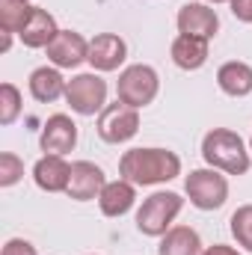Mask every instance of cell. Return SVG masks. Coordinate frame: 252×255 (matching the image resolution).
Instances as JSON below:
<instances>
[{
	"mask_svg": "<svg viewBox=\"0 0 252 255\" xmlns=\"http://www.w3.org/2000/svg\"><path fill=\"white\" fill-rule=\"evenodd\" d=\"M119 175L136 187L163 184L181 175V157L169 148H130L119 160Z\"/></svg>",
	"mask_w": 252,
	"mask_h": 255,
	"instance_id": "obj_1",
	"label": "cell"
},
{
	"mask_svg": "<svg viewBox=\"0 0 252 255\" xmlns=\"http://www.w3.org/2000/svg\"><path fill=\"white\" fill-rule=\"evenodd\" d=\"M202 157L211 169H220L226 175H244L250 172V151L241 139V133L229 128H214L202 139Z\"/></svg>",
	"mask_w": 252,
	"mask_h": 255,
	"instance_id": "obj_2",
	"label": "cell"
},
{
	"mask_svg": "<svg viewBox=\"0 0 252 255\" xmlns=\"http://www.w3.org/2000/svg\"><path fill=\"white\" fill-rule=\"evenodd\" d=\"M181 208H184V199L178 193H169V190L151 193L136 211V229L142 235H148V238H163L172 229Z\"/></svg>",
	"mask_w": 252,
	"mask_h": 255,
	"instance_id": "obj_3",
	"label": "cell"
},
{
	"mask_svg": "<svg viewBox=\"0 0 252 255\" xmlns=\"http://www.w3.org/2000/svg\"><path fill=\"white\" fill-rule=\"evenodd\" d=\"M157 89H160V77L151 65L136 63L127 65L125 71L119 74V83H116V95L119 101L127 104V107H145L157 98Z\"/></svg>",
	"mask_w": 252,
	"mask_h": 255,
	"instance_id": "obj_4",
	"label": "cell"
},
{
	"mask_svg": "<svg viewBox=\"0 0 252 255\" xmlns=\"http://www.w3.org/2000/svg\"><path fill=\"white\" fill-rule=\"evenodd\" d=\"M65 101L77 116H95L107 107V83L95 74H74L65 86Z\"/></svg>",
	"mask_w": 252,
	"mask_h": 255,
	"instance_id": "obj_5",
	"label": "cell"
},
{
	"mask_svg": "<svg viewBox=\"0 0 252 255\" xmlns=\"http://www.w3.org/2000/svg\"><path fill=\"white\" fill-rule=\"evenodd\" d=\"M184 193L199 211H217L229 199V181L220 169H193L184 181Z\"/></svg>",
	"mask_w": 252,
	"mask_h": 255,
	"instance_id": "obj_6",
	"label": "cell"
},
{
	"mask_svg": "<svg viewBox=\"0 0 252 255\" xmlns=\"http://www.w3.org/2000/svg\"><path fill=\"white\" fill-rule=\"evenodd\" d=\"M95 130H98V136H101L104 142H110V145L127 142V139H133L136 130H139V110H136V107H127L122 101L107 104V107L101 110V116H98Z\"/></svg>",
	"mask_w": 252,
	"mask_h": 255,
	"instance_id": "obj_7",
	"label": "cell"
},
{
	"mask_svg": "<svg viewBox=\"0 0 252 255\" xmlns=\"http://www.w3.org/2000/svg\"><path fill=\"white\" fill-rule=\"evenodd\" d=\"M45 51H48V60L54 63V68H77L80 63L89 60V42L74 30H60L57 39Z\"/></svg>",
	"mask_w": 252,
	"mask_h": 255,
	"instance_id": "obj_8",
	"label": "cell"
},
{
	"mask_svg": "<svg viewBox=\"0 0 252 255\" xmlns=\"http://www.w3.org/2000/svg\"><path fill=\"white\" fill-rule=\"evenodd\" d=\"M175 24H178V33H184V36H196V39H205V42L214 39L217 30H220V18H217V12H214L211 6H205V3H184V6L178 9Z\"/></svg>",
	"mask_w": 252,
	"mask_h": 255,
	"instance_id": "obj_9",
	"label": "cell"
},
{
	"mask_svg": "<svg viewBox=\"0 0 252 255\" xmlns=\"http://www.w3.org/2000/svg\"><path fill=\"white\" fill-rule=\"evenodd\" d=\"M107 178H104V169L89 163V160H77L71 163V178H68V187L65 193L77 202H89V199H98L104 190Z\"/></svg>",
	"mask_w": 252,
	"mask_h": 255,
	"instance_id": "obj_10",
	"label": "cell"
},
{
	"mask_svg": "<svg viewBox=\"0 0 252 255\" xmlns=\"http://www.w3.org/2000/svg\"><path fill=\"white\" fill-rule=\"evenodd\" d=\"M125 57H127L125 39L116 36V33H101V36H95L89 42V60L86 63L95 71H116L125 63Z\"/></svg>",
	"mask_w": 252,
	"mask_h": 255,
	"instance_id": "obj_11",
	"label": "cell"
},
{
	"mask_svg": "<svg viewBox=\"0 0 252 255\" xmlns=\"http://www.w3.org/2000/svg\"><path fill=\"white\" fill-rule=\"evenodd\" d=\"M39 142H42V151H48V154H68L74 145H77V125L65 116V113H54L45 128H42V136H39Z\"/></svg>",
	"mask_w": 252,
	"mask_h": 255,
	"instance_id": "obj_12",
	"label": "cell"
},
{
	"mask_svg": "<svg viewBox=\"0 0 252 255\" xmlns=\"http://www.w3.org/2000/svg\"><path fill=\"white\" fill-rule=\"evenodd\" d=\"M57 33H60V27H57L54 15H51L48 9H42V6H33V12H30L27 24L21 27L18 39H21L27 48H48V45L57 39Z\"/></svg>",
	"mask_w": 252,
	"mask_h": 255,
	"instance_id": "obj_13",
	"label": "cell"
},
{
	"mask_svg": "<svg viewBox=\"0 0 252 255\" xmlns=\"http://www.w3.org/2000/svg\"><path fill=\"white\" fill-rule=\"evenodd\" d=\"M133 202H136V184H130L125 178L107 181L101 196H98V205H101L104 217H125L127 211L133 208Z\"/></svg>",
	"mask_w": 252,
	"mask_h": 255,
	"instance_id": "obj_14",
	"label": "cell"
},
{
	"mask_svg": "<svg viewBox=\"0 0 252 255\" xmlns=\"http://www.w3.org/2000/svg\"><path fill=\"white\" fill-rule=\"evenodd\" d=\"M33 178L42 190L48 193H60L68 187V178H71V166L65 163L60 154H45L42 160H36L33 166Z\"/></svg>",
	"mask_w": 252,
	"mask_h": 255,
	"instance_id": "obj_15",
	"label": "cell"
},
{
	"mask_svg": "<svg viewBox=\"0 0 252 255\" xmlns=\"http://www.w3.org/2000/svg\"><path fill=\"white\" fill-rule=\"evenodd\" d=\"M169 54H172V63L178 65V68L196 71V68H202V65L208 63V42L196 39V36L178 33L175 42H172V48H169Z\"/></svg>",
	"mask_w": 252,
	"mask_h": 255,
	"instance_id": "obj_16",
	"label": "cell"
},
{
	"mask_svg": "<svg viewBox=\"0 0 252 255\" xmlns=\"http://www.w3.org/2000/svg\"><path fill=\"white\" fill-rule=\"evenodd\" d=\"M217 83L226 95L232 98H244L252 92V65L241 63V60H232V63H223L217 71Z\"/></svg>",
	"mask_w": 252,
	"mask_h": 255,
	"instance_id": "obj_17",
	"label": "cell"
},
{
	"mask_svg": "<svg viewBox=\"0 0 252 255\" xmlns=\"http://www.w3.org/2000/svg\"><path fill=\"white\" fill-rule=\"evenodd\" d=\"M65 86H68V80L60 74V68L42 65V68H36V71L30 74V95H33L36 101H42V104H51V101H57L60 95H65Z\"/></svg>",
	"mask_w": 252,
	"mask_h": 255,
	"instance_id": "obj_18",
	"label": "cell"
},
{
	"mask_svg": "<svg viewBox=\"0 0 252 255\" xmlns=\"http://www.w3.org/2000/svg\"><path fill=\"white\" fill-rule=\"evenodd\" d=\"M157 255H202L199 232L190 229V226H172V229L160 238Z\"/></svg>",
	"mask_w": 252,
	"mask_h": 255,
	"instance_id": "obj_19",
	"label": "cell"
},
{
	"mask_svg": "<svg viewBox=\"0 0 252 255\" xmlns=\"http://www.w3.org/2000/svg\"><path fill=\"white\" fill-rule=\"evenodd\" d=\"M33 6L27 0H0V30L3 33H21V27L27 24Z\"/></svg>",
	"mask_w": 252,
	"mask_h": 255,
	"instance_id": "obj_20",
	"label": "cell"
},
{
	"mask_svg": "<svg viewBox=\"0 0 252 255\" xmlns=\"http://www.w3.org/2000/svg\"><path fill=\"white\" fill-rule=\"evenodd\" d=\"M232 235H235V241L244 247V250H250L252 253V205H241L235 214H232Z\"/></svg>",
	"mask_w": 252,
	"mask_h": 255,
	"instance_id": "obj_21",
	"label": "cell"
},
{
	"mask_svg": "<svg viewBox=\"0 0 252 255\" xmlns=\"http://www.w3.org/2000/svg\"><path fill=\"white\" fill-rule=\"evenodd\" d=\"M21 113V92L15 83L0 86V125H12Z\"/></svg>",
	"mask_w": 252,
	"mask_h": 255,
	"instance_id": "obj_22",
	"label": "cell"
},
{
	"mask_svg": "<svg viewBox=\"0 0 252 255\" xmlns=\"http://www.w3.org/2000/svg\"><path fill=\"white\" fill-rule=\"evenodd\" d=\"M21 175H24V163H21V157L12 154V151H3V154H0V187H12V184H18Z\"/></svg>",
	"mask_w": 252,
	"mask_h": 255,
	"instance_id": "obj_23",
	"label": "cell"
},
{
	"mask_svg": "<svg viewBox=\"0 0 252 255\" xmlns=\"http://www.w3.org/2000/svg\"><path fill=\"white\" fill-rule=\"evenodd\" d=\"M0 255H39V253H36V247H33L30 241H24V238H12V241H6V247H3V253Z\"/></svg>",
	"mask_w": 252,
	"mask_h": 255,
	"instance_id": "obj_24",
	"label": "cell"
},
{
	"mask_svg": "<svg viewBox=\"0 0 252 255\" xmlns=\"http://www.w3.org/2000/svg\"><path fill=\"white\" fill-rule=\"evenodd\" d=\"M229 3H232V12L238 21L252 24V0H229Z\"/></svg>",
	"mask_w": 252,
	"mask_h": 255,
	"instance_id": "obj_25",
	"label": "cell"
},
{
	"mask_svg": "<svg viewBox=\"0 0 252 255\" xmlns=\"http://www.w3.org/2000/svg\"><path fill=\"white\" fill-rule=\"evenodd\" d=\"M202 255H241L235 247H226V244H214L208 250H202Z\"/></svg>",
	"mask_w": 252,
	"mask_h": 255,
	"instance_id": "obj_26",
	"label": "cell"
},
{
	"mask_svg": "<svg viewBox=\"0 0 252 255\" xmlns=\"http://www.w3.org/2000/svg\"><path fill=\"white\" fill-rule=\"evenodd\" d=\"M208 3H226V0H208Z\"/></svg>",
	"mask_w": 252,
	"mask_h": 255,
	"instance_id": "obj_27",
	"label": "cell"
},
{
	"mask_svg": "<svg viewBox=\"0 0 252 255\" xmlns=\"http://www.w3.org/2000/svg\"><path fill=\"white\" fill-rule=\"evenodd\" d=\"M250 151H252V139H250Z\"/></svg>",
	"mask_w": 252,
	"mask_h": 255,
	"instance_id": "obj_28",
	"label": "cell"
}]
</instances>
